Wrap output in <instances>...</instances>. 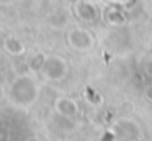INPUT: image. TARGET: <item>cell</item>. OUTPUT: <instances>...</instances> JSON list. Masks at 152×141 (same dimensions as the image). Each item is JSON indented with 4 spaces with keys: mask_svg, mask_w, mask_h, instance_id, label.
Listing matches in <instances>:
<instances>
[{
    "mask_svg": "<svg viewBox=\"0 0 152 141\" xmlns=\"http://www.w3.org/2000/svg\"><path fill=\"white\" fill-rule=\"evenodd\" d=\"M144 72H145V74H147L151 79H152V56H151V58H149L147 61L144 62Z\"/></svg>",
    "mask_w": 152,
    "mask_h": 141,
    "instance_id": "cell-9",
    "label": "cell"
},
{
    "mask_svg": "<svg viewBox=\"0 0 152 141\" xmlns=\"http://www.w3.org/2000/svg\"><path fill=\"white\" fill-rule=\"evenodd\" d=\"M113 131H115L116 138H121V140H139L142 134L139 125L132 120H128V118L116 121V125L113 126Z\"/></svg>",
    "mask_w": 152,
    "mask_h": 141,
    "instance_id": "cell-3",
    "label": "cell"
},
{
    "mask_svg": "<svg viewBox=\"0 0 152 141\" xmlns=\"http://www.w3.org/2000/svg\"><path fill=\"white\" fill-rule=\"evenodd\" d=\"M144 98L152 103V84L145 85V89H144Z\"/></svg>",
    "mask_w": 152,
    "mask_h": 141,
    "instance_id": "cell-10",
    "label": "cell"
},
{
    "mask_svg": "<svg viewBox=\"0 0 152 141\" xmlns=\"http://www.w3.org/2000/svg\"><path fill=\"white\" fill-rule=\"evenodd\" d=\"M75 13L80 20L83 21H93L96 18V8L90 2H77L75 3Z\"/></svg>",
    "mask_w": 152,
    "mask_h": 141,
    "instance_id": "cell-6",
    "label": "cell"
},
{
    "mask_svg": "<svg viewBox=\"0 0 152 141\" xmlns=\"http://www.w3.org/2000/svg\"><path fill=\"white\" fill-rule=\"evenodd\" d=\"M41 72L44 74V77L48 80H62L69 72V64L66 59H62L61 56L53 54V56H46V61L43 64Z\"/></svg>",
    "mask_w": 152,
    "mask_h": 141,
    "instance_id": "cell-1",
    "label": "cell"
},
{
    "mask_svg": "<svg viewBox=\"0 0 152 141\" xmlns=\"http://www.w3.org/2000/svg\"><path fill=\"white\" fill-rule=\"evenodd\" d=\"M103 16H105V21L111 26H121L126 23L124 12H123L121 8H118V7H113V5L108 7V8H105Z\"/></svg>",
    "mask_w": 152,
    "mask_h": 141,
    "instance_id": "cell-5",
    "label": "cell"
},
{
    "mask_svg": "<svg viewBox=\"0 0 152 141\" xmlns=\"http://www.w3.org/2000/svg\"><path fill=\"white\" fill-rule=\"evenodd\" d=\"M5 49L13 56H20L25 52V44L21 41H18V39H15V38H10V39L5 41Z\"/></svg>",
    "mask_w": 152,
    "mask_h": 141,
    "instance_id": "cell-7",
    "label": "cell"
},
{
    "mask_svg": "<svg viewBox=\"0 0 152 141\" xmlns=\"http://www.w3.org/2000/svg\"><path fill=\"white\" fill-rule=\"evenodd\" d=\"M44 61H46V56H44V54H36L33 59H31V62H30L31 69H33V71H41V69H43Z\"/></svg>",
    "mask_w": 152,
    "mask_h": 141,
    "instance_id": "cell-8",
    "label": "cell"
},
{
    "mask_svg": "<svg viewBox=\"0 0 152 141\" xmlns=\"http://www.w3.org/2000/svg\"><path fill=\"white\" fill-rule=\"evenodd\" d=\"M67 43L77 51L85 52L95 46V38L85 28H72L67 31Z\"/></svg>",
    "mask_w": 152,
    "mask_h": 141,
    "instance_id": "cell-2",
    "label": "cell"
},
{
    "mask_svg": "<svg viewBox=\"0 0 152 141\" xmlns=\"http://www.w3.org/2000/svg\"><path fill=\"white\" fill-rule=\"evenodd\" d=\"M54 110L64 118H74L79 113V105L74 98L66 97V95H61L54 100Z\"/></svg>",
    "mask_w": 152,
    "mask_h": 141,
    "instance_id": "cell-4",
    "label": "cell"
}]
</instances>
